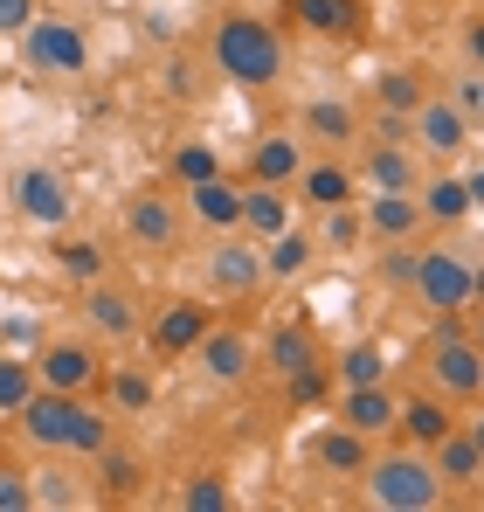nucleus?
<instances>
[{
  "label": "nucleus",
  "instance_id": "nucleus-1",
  "mask_svg": "<svg viewBox=\"0 0 484 512\" xmlns=\"http://www.w3.org/2000/svg\"><path fill=\"white\" fill-rule=\"evenodd\" d=\"M21 436L49 457H104L111 443V423L83 402V395H63V388H35L21 402Z\"/></svg>",
  "mask_w": 484,
  "mask_h": 512
},
{
  "label": "nucleus",
  "instance_id": "nucleus-2",
  "mask_svg": "<svg viewBox=\"0 0 484 512\" xmlns=\"http://www.w3.org/2000/svg\"><path fill=\"white\" fill-rule=\"evenodd\" d=\"M367 506L381 512H436L443 506V471L429 450H381L367 457Z\"/></svg>",
  "mask_w": 484,
  "mask_h": 512
},
{
  "label": "nucleus",
  "instance_id": "nucleus-3",
  "mask_svg": "<svg viewBox=\"0 0 484 512\" xmlns=\"http://www.w3.org/2000/svg\"><path fill=\"white\" fill-rule=\"evenodd\" d=\"M215 63H222L229 84L263 90V84L284 77V42H277L270 21H256V14H229V21L215 28Z\"/></svg>",
  "mask_w": 484,
  "mask_h": 512
},
{
  "label": "nucleus",
  "instance_id": "nucleus-4",
  "mask_svg": "<svg viewBox=\"0 0 484 512\" xmlns=\"http://www.w3.org/2000/svg\"><path fill=\"white\" fill-rule=\"evenodd\" d=\"M422 374H429V388H436L443 402H484V346L464 340L457 326L436 333L429 360H422Z\"/></svg>",
  "mask_w": 484,
  "mask_h": 512
},
{
  "label": "nucleus",
  "instance_id": "nucleus-5",
  "mask_svg": "<svg viewBox=\"0 0 484 512\" xmlns=\"http://www.w3.org/2000/svg\"><path fill=\"white\" fill-rule=\"evenodd\" d=\"M429 312H464V305H478V263H464L457 250H422L415 263V284H408Z\"/></svg>",
  "mask_w": 484,
  "mask_h": 512
},
{
  "label": "nucleus",
  "instance_id": "nucleus-6",
  "mask_svg": "<svg viewBox=\"0 0 484 512\" xmlns=\"http://www.w3.org/2000/svg\"><path fill=\"white\" fill-rule=\"evenodd\" d=\"M208 284H215L222 298H249V291H263V284H270V270H263V243H256L249 229H229V236L208 250Z\"/></svg>",
  "mask_w": 484,
  "mask_h": 512
},
{
  "label": "nucleus",
  "instance_id": "nucleus-7",
  "mask_svg": "<svg viewBox=\"0 0 484 512\" xmlns=\"http://www.w3.org/2000/svg\"><path fill=\"white\" fill-rule=\"evenodd\" d=\"M21 56H28L35 70H49V77H83V70H90V42H83L77 21H28Z\"/></svg>",
  "mask_w": 484,
  "mask_h": 512
},
{
  "label": "nucleus",
  "instance_id": "nucleus-8",
  "mask_svg": "<svg viewBox=\"0 0 484 512\" xmlns=\"http://www.w3.org/2000/svg\"><path fill=\"white\" fill-rule=\"evenodd\" d=\"M14 208H21L35 229H63V222H70V187H63V173L21 167L14 173Z\"/></svg>",
  "mask_w": 484,
  "mask_h": 512
},
{
  "label": "nucleus",
  "instance_id": "nucleus-9",
  "mask_svg": "<svg viewBox=\"0 0 484 512\" xmlns=\"http://www.w3.org/2000/svg\"><path fill=\"white\" fill-rule=\"evenodd\" d=\"M35 381H42V388H63V395H83V388L104 381V360H97L83 340H56V346H42Z\"/></svg>",
  "mask_w": 484,
  "mask_h": 512
},
{
  "label": "nucleus",
  "instance_id": "nucleus-10",
  "mask_svg": "<svg viewBox=\"0 0 484 512\" xmlns=\"http://www.w3.org/2000/svg\"><path fill=\"white\" fill-rule=\"evenodd\" d=\"M339 423L360 429L367 443L374 436H388V429H402V395H388V381H367V388H346L339 395Z\"/></svg>",
  "mask_w": 484,
  "mask_h": 512
},
{
  "label": "nucleus",
  "instance_id": "nucleus-11",
  "mask_svg": "<svg viewBox=\"0 0 484 512\" xmlns=\"http://www.w3.org/2000/svg\"><path fill=\"white\" fill-rule=\"evenodd\" d=\"M415 139H422V153H436V160L464 153V104H457V97H422V104H415Z\"/></svg>",
  "mask_w": 484,
  "mask_h": 512
},
{
  "label": "nucleus",
  "instance_id": "nucleus-12",
  "mask_svg": "<svg viewBox=\"0 0 484 512\" xmlns=\"http://www.w3.org/2000/svg\"><path fill=\"white\" fill-rule=\"evenodd\" d=\"M187 215L201 222V229H215V236H229V229H242V187L236 180H194L187 187Z\"/></svg>",
  "mask_w": 484,
  "mask_h": 512
},
{
  "label": "nucleus",
  "instance_id": "nucleus-13",
  "mask_svg": "<svg viewBox=\"0 0 484 512\" xmlns=\"http://www.w3.org/2000/svg\"><path fill=\"white\" fill-rule=\"evenodd\" d=\"M194 353H201L208 381H222V388H236V381H249V367H256V346L242 340L236 326H208V340L194 346Z\"/></svg>",
  "mask_w": 484,
  "mask_h": 512
},
{
  "label": "nucleus",
  "instance_id": "nucleus-14",
  "mask_svg": "<svg viewBox=\"0 0 484 512\" xmlns=\"http://www.w3.org/2000/svg\"><path fill=\"white\" fill-rule=\"evenodd\" d=\"M125 236H132L139 250H166V243L180 236V208L160 201V194H132V208H125Z\"/></svg>",
  "mask_w": 484,
  "mask_h": 512
},
{
  "label": "nucleus",
  "instance_id": "nucleus-15",
  "mask_svg": "<svg viewBox=\"0 0 484 512\" xmlns=\"http://www.w3.org/2000/svg\"><path fill=\"white\" fill-rule=\"evenodd\" d=\"M402 429H408L415 450H436V443L457 429V402H443L436 388H429V395H408L402 402Z\"/></svg>",
  "mask_w": 484,
  "mask_h": 512
},
{
  "label": "nucleus",
  "instance_id": "nucleus-16",
  "mask_svg": "<svg viewBox=\"0 0 484 512\" xmlns=\"http://www.w3.org/2000/svg\"><path fill=\"white\" fill-rule=\"evenodd\" d=\"M242 229H249L256 243L284 236V229H291V201H284V187H270V180H249V187H242Z\"/></svg>",
  "mask_w": 484,
  "mask_h": 512
},
{
  "label": "nucleus",
  "instance_id": "nucleus-17",
  "mask_svg": "<svg viewBox=\"0 0 484 512\" xmlns=\"http://www.w3.org/2000/svg\"><path fill=\"white\" fill-rule=\"evenodd\" d=\"M298 173H305V146H298L291 132H270V139H256V153H249V180L291 187Z\"/></svg>",
  "mask_w": 484,
  "mask_h": 512
},
{
  "label": "nucleus",
  "instance_id": "nucleus-18",
  "mask_svg": "<svg viewBox=\"0 0 484 512\" xmlns=\"http://www.w3.org/2000/svg\"><path fill=\"white\" fill-rule=\"evenodd\" d=\"M429 457H436L443 485H478V478H484V443H478V436H471L464 423L450 429V436H443V443H436Z\"/></svg>",
  "mask_w": 484,
  "mask_h": 512
},
{
  "label": "nucleus",
  "instance_id": "nucleus-19",
  "mask_svg": "<svg viewBox=\"0 0 484 512\" xmlns=\"http://www.w3.org/2000/svg\"><path fill=\"white\" fill-rule=\"evenodd\" d=\"M83 319H90V333H104V340H132V326H139V305H132L125 291H111V284H90V298H83Z\"/></svg>",
  "mask_w": 484,
  "mask_h": 512
},
{
  "label": "nucleus",
  "instance_id": "nucleus-20",
  "mask_svg": "<svg viewBox=\"0 0 484 512\" xmlns=\"http://www.w3.org/2000/svg\"><path fill=\"white\" fill-rule=\"evenodd\" d=\"M367 180H374V194H415L422 180H415V153H408L402 139H381L374 153H367Z\"/></svg>",
  "mask_w": 484,
  "mask_h": 512
},
{
  "label": "nucleus",
  "instance_id": "nucleus-21",
  "mask_svg": "<svg viewBox=\"0 0 484 512\" xmlns=\"http://www.w3.org/2000/svg\"><path fill=\"white\" fill-rule=\"evenodd\" d=\"M367 229H374L381 243H415V229H422V201H415V194H374Z\"/></svg>",
  "mask_w": 484,
  "mask_h": 512
},
{
  "label": "nucleus",
  "instance_id": "nucleus-22",
  "mask_svg": "<svg viewBox=\"0 0 484 512\" xmlns=\"http://www.w3.org/2000/svg\"><path fill=\"white\" fill-rule=\"evenodd\" d=\"M415 201H422V222H464L478 201H471V180H457V173H443V180H429V187H415Z\"/></svg>",
  "mask_w": 484,
  "mask_h": 512
},
{
  "label": "nucleus",
  "instance_id": "nucleus-23",
  "mask_svg": "<svg viewBox=\"0 0 484 512\" xmlns=\"http://www.w3.org/2000/svg\"><path fill=\"white\" fill-rule=\"evenodd\" d=\"M208 326H215V319H208L201 305H187V298H180V305H166V312H160L153 340H160V353H187V346L208 340Z\"/></svg>",
  "mask_w": 484,
  "mask_h": 512
},
{
  "label": "nucleus",
  "instance_id": "nucleus-24",
  "mask_svg": "<svg viewBox=\"0 0 484 512\" xmlns=\"http://www.w3.org/2000/svg\"><path fill=\"white\" fill-rule=\"evenodd\" d=\"M312 256H319V243H312V236L291 222L284 236H270V243H263V270L291 284V277H305V270H312Z\"/></svg>",
  "mask_w": 484,
  "mask_h": 512
},
{
  "label": "nucleus",
  "instance_id": "nucleus-25",
  "mask_svg": "<svg viewBox=\"0 0 484 512\" xmlns=\"http://www.w3.org/2000/svg\"><path fill=\"white\" fill-rule=\"evenodd\" d=\"M319 464L325 471H339V478H360V471H367V436H360V429H325L319 436Z\"/></svg>",
  "mask_w": 484,
  "mask_h": 512
},
{
  "label": "nucleus",
  "instance_id": "nucleus-26",
  "mask_svg": "<svg viewBox=\"0 0 484 512\" xmlns=\"http://www.w3.org/2000/svg\"><path fill=\"white\" fill-rule=\"evenodd\" d=\"M298 201H305V208H339V201H353V173L346 167H305L298 173Z\"/></svg>",
  "mask_w": 484,
  "mask_h": 512
},
{
  "label": "nucleus",
  "instance_id": "nucleus-27",
  "mask_svg": "<svg viewBox=\"0 0 484 512\" xmlns=\"http://www.w3.org/2000/svg\"><path fill=\"white\" fill-rule=\"evenodd\" d=\"M35 506H42V512H70V506H83V478H77V471H63V464L35 471Z\"/></svg>",
  "mask_w": 484,
  "mask_h": 512
},
{
  "label": "nucleus",
  "instance_id": "nucleus-28",
  "mask_svg": "<svg viewBox=\"0 0 484 512\" xmlns=\"http://www.w3.org/2000/svg\"><path fill=\"white\" fill-rule=\"evenodd\" d=\"M291 14H298L305 28H319V35H346V28L360 21L353 0H291Z\"/></svg>",
  "mask_w": 484,
  "mask_h": 512
},
{
  "label": "nucleus",
  "instance_id": "nucleus-29",
  "mask_svg": "<svg viewBox=\"0 0 484 512\" xmlns=\"http://www.w3.org/2000/svg\"><path fill=\"white\" fill-rule=\"evenodd\" d=\"M339 381H346V388H367V381H388V353H381L374 340L346 346V360H339Z\"/></svg>",
  "mask_w": 484,
  "mask_h": 512
},
{
  "label": "nucleus",
  "instance_id": "nucleus-30",
  "mask_svg": "<svg viewBox=\"0 0 484 512\" xmlns=\"http://www.w3.org/2000/svg\"><path fill=\"white\" fill-rule=\"evenodd\" d=\"M298 367H312V333L277 326V333H270V374H298Z\"/></svg>",
  "mask_w": 484,
  "mask_h": 512
},
{
  "label": "nucleus",
  "instance_id": "nucleus-31",
  "mask_svg": "<svg viewBox=\"0 0 484 512\" xmlns=\"http://www.w3.org/2000/svg\"><path fill=\"white\" fill-rule=\"evenodd\" d=\"M104 381H111V402L132 409V416L153 402V374H146V367H104Z\"/></svg>",
  "mask_w": 484,
  "mask_h": 512
},
{
  "label": "nucleus",
  "instance_id": "nucleus-32",
  "mask_svg": "<svg viewBox=\"0 0 484 512\" xmlns=\"http://www.w3.org/2000/svg\"><path fill=\"white\" fill-rule=\"evenodd\" d=\"M35 388H42L35 367H21L14 353H0V416H21V402H28Z\"/></svg>",
  "mask_w": 484,
  "mask_h": 512
},
{
  "label": "nucleus",
  "instance_id": "nucleus-33",
  "mask_svg": "<svg viewBox=\"0 0 484 512\" xmlns=\"http://www.w3.org/2000/svg\"><path fill=\"white\" fill-rule=\"evenodd\" d=\"M305 125L319 132V139H353V104H339V97H312V111H305Z\"/></svg>",
  "mask_w": 484,
  "mask_h": 512
},
{
  "label": "nucleus",
  "instance_id": "nucleus-34",
  "mask_svg": "<svg viewBox=\"0 0 484 512\" xmlns=\"http://www.w3.org/2000/svg\"><path fill=\"white\" fill-rule=\"evenodd\" d=\"M56 263H63V277H70V284H83V291L104 277V250H97V243H63V250H56Z\"/></svg>",
  "mask_w": 484,
  "mask_h": 512
},
{
  "label": "nucleus",
  "instance_id": "nucleus-35",
  "mask_svg": "<svg viewBox=\"0 0 484 512\" xmlns=\"http://www.w3.org/2000/svg\"><path fill=\"white\" fill-rule=\"evenodd\" d=\"M180 512H229V478H222V471H201V478L180 492Z\"/></svg>",
  "mask_w": 484,
  "mask_h": 512
},
{
  "label": "nucleus",
  "instance_id": "nucleus-36",
  "mask_svg": "<svg viewBox=\"0 0 484 512\" xmlns=\"http://www.w3.org/2000/svg\"><path fill=\"white\" fill-rule=\"evenodd\" d=\"M215 173H222V153H215V146H180V153H173V180H180V187L215 180Z\"/></svg>",
  "mask_w": 484,
  "mask_h": 512
},
{
  "label": "nucleus",
  "instance_id": "nucleus-37",
  "mask_svg": "<svg viewBox=\"0 0 484 512\" xmlns=\"http://www.w3.org/2000/svg\"><path fill=\"white\" fill-rule=\"evenodd\" d=\"M360 236H367V215H353L346 201H339V208H325V243H332V250H353Z\"/></svg>",
  "mask_w": 484,
  "mask_h": 512
},
{
  "label": "nucleus",
  "instance_id": "nucleus-38",
  "mask_svg": "<svg viewBox=\"0 0 484 512\" xmlns=\"http://www.w3.org/2000/svg\"><path fill=\"white\" fill-rule=\"evenodd\" d=\"M0 512H35V478L0 464Z\"/></svg>",
  "mask_w": 484,
  "mask_h": 512
},
{
  "label": "nucleus",
  "instance_id": "nucleus-39",
  "mask_svg": "<svg viewBox=\"0 0 484 512\" xmlns=\"http://www.w3.org/2000/svg\"><path fill=\"white\" fill-rule=\"evenodd\" d=\"M284 395H291L298 409H312V402L325 395V367L312 360V367H298V374H284Z\"/></svg>",
  "mask_w": 484,
  "mask_h": 512
},
{
  "label": "nucleus",
  "instance_id": "nucleus-40",
  "mask_svg": "<svg viewBox=\"0 0 484 512\" xmlns=\"http://www.w3.org/2000/svg\"><path fill=\"white\" fill-rule=\"evenodd\" d=\"M415 263H422V250H415V243H388L381 277H388V284H415Z\"/></svg>",
  "mask_w": 484,
  "mask_h": 512
},
{
  "label": "nucleus",
  "instance_id": "nucleus-41",
  "mask_svg": "<svg viewBox=\"0 0 484 512\" xmlns=\"http://www.w3.org/2000/svg\"><path fill=\"white\" fill-rule=\"evenodd\" d=\"M104 485H111V492H132V485H139V457H125V450L104 443Z\"/></svg>",
  "mask_w": 484,
  "mask_h": 512
},
{
  "label": "nucleus",
  "instance_id": "nucleus-42",
  "mask_svg": "<svg viewBox=\"0 0 484 512\" xmlns=\"http://www.w3.org/2000/svg\"><path fill=\"white\" fill-rule=\"evenodd\" d=\"M381 104H388V111H408V118H415V104H422L415 77H381Z\"/></svg>",
  "mask_w": 484,
  "mask_h": 512
},
{
  "label": "nucleus",
  "instance_id": "nucleus-43",
  "mask_svg": "<svg viewBox=\"0 0 484 512\" xmlns=\"http://www.w3.org/2000/svg\"><path fill=\"white\" fill-rule=\"evenodd\" d=\"M35 21V0H0V35H28Z\"/></svg>",
  "mask_w": 484,
  "mask_h": 512
},
{
  "label": "nucleus",
  "instance_id": "nucleus-44",
  "mask_svg": "<svg viewBox=\"0 0 484 512\" xmlns=\"http://www.w3.org/2000/svg\"><path fill=\"white\" fill-rule=\"evenodd\" d=\"M457 104H464V118H471V111H484V77H471V84L457 90Z\"/></svg>",
  "mask_w": 484,
  "mask_h": 512
},
{
  "label": "nucleus",
  "instance_id": "nucleus-45",
  "mask_svg": "<svg viewBox=\"0 0 484 512\" xmlns=\"http://www.w3.org/2000/svg\"><path fill=\"white\" fill-rule=\"evenodd\" d=\"M464 49H471V63L484 70V21H471V28H464Z\"/></svg>",
  "mask_w": 484,
  "mask_h": 512
},
{
  "label": "nucleus",
  "instance_id": "nucleus-46",
  "mask_svg": "<svg viewBox=\"0 0 484 512\" xmlns=\"http://www.w3.org/2000/svg\"><path fill=\"white\" fill-rule=\"evenodd\" d=\"M464 180H471V201H478V208H484V167H471V173H464Z\"/></svg>",
  "mask_w": 484,
  "mask_h": 512
},
{
  "label": "nucleus",
  "instance_id": "nucleus-47",
  "mask_svg": "<svg viewBox=\"0 0 484 512\" xmlns=\"http://www.w3.org/2000/svg\"><path fill=\"white\" fill-rule=\"evenodd\" d=\"M471 436H478V443H484V416H478V423H471Z\"/></svg>",
  "mask_w": 484,
  "mask_h": 512
},
{
  "label": "nucleus",
  "instance_id": "nucleus-48",
  "mask_svg": "<svg viewBox=\"0 0 484 512\" xmlns=\"http://www.w3.org/2000/svg\"><path fill=\"white\" fill-rule=\"evenodd\" d=\"M478 305H484V263H478Z\"/></svg>",
  "mask_w": 484,
  "mask_h": 512
},
{
  "label": "nucleus",
  "instance_id": "nucleus-49",
  "mask_svg": "<svg viewBox=\"0 0 484 512\" xmlns=\"http://www.w3.org/2000/svg\"><path fill=\"white\" fill-rule=\"evenodd\" d=\"M471 340H478V346H484V319H478V333H471Z\"/></svg>",
  "mask_w": 484,
  "mask_h": 512
}]
</instances>
